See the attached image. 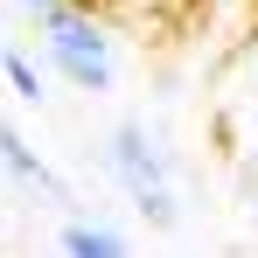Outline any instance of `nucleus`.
Masks as SVG:
<instances>
[{
    "label": "nucleus",
    "mask_w": 258,
    "mask_h": 258,
    "mask_svg": "<svg viewBox=\"0 0 258 258\" xmlns=\"http://www.w3.org/2000/svg\"><path fill=\"white\" fill-rule=\"evenodd\" d=\"M42 56H49L77 91H112V77H119V56H112L105 21H98L91 7H70V0L42 21Z\"/></svg>",
    "instance_id": "nucleus-1"
},
{
    "label": "nucleus",
    "mask_w": 258,
    "mask_h": 258,
    "mask_svg": "<svg viewBox=\"0 0 258 258\" xmlns=\"http://www.w3.org/2000/svg\"><path fill=\"white\" fill-rule=\"evenodd\" d=\"M105 168H112V181L126 196H147V188L168 181V154L154 147V133L140 126V119H119L112 126V147H105Z\"/></svg>",
    "instance_id": "nucleus-2"
},
{
    "label": "nucleus",
    "mask_w": 258,
    "mask_h": 258,
    "mask_svg": "<svg viewBox=\"0 0 258 258\" xmlns=\"http://www.w3.org/2000/svg\"><path fill=\"white\" fill-rule=\"evenodd\" d=\"M0 168L14 174L28 196H42V203H70V188L49 174V161H42V154H35V147H28V140H21L14 126H7V119H0Z\"/></svg>",
    "instance_id": "nucleus-3"
},
{
    "label": "nucleus",
    "mask_w": 258,
    "mask_h": 258,
    "mask_svg": "<svg viewBox=\"0 0 258 258\" xmlns=\"http://www.w3.org/2000/svg\"><path fill=\"white\" fill-rule=\"evenodd\" d=\"M56 251L63 258H133L112 223H84V216H70V223L56 230Z\"/></svg>",
    "instance_id": "nucleus-4"
},
{
    "label": "nucleus",
    "mask_w": 258,
    "mask_h": 258,
    "mask_svg": "<svg viewBox=\"0 0 258 258\" xmlns=\"http://www.w3.org/2000/svg\"><path fill=\"white\" fill-rule=\"evenodd\" d=\"M0 77L14 84L21 105H42V98H49V91H42V63H35L28 49H0Z\"/></svg>",
    "instance_id": "nucleus-5"
},
{
    "label": "nucleus",
    "mask_w": 258,
    "mask_h": 258,
    "mask_svg": "<svg viewBox=\"0 0 258 258\" xmlns=\"http://www.w3.org/2000/svg\"><path fill=\"white\" fill-rule=\"evenodd\" d=\"M126 203L140 210L147 230H174V223H181V196H174L168 181H161V188H147V196H126Z\"/></svg>",
    "instance_id": "nucleus-6"
},
{
    "label": "nucleus",
    "mask_w": 258,
    "mask_h": 258,
    "mask_svg": "<svg viewBox=\"0 0 258 258\" xmlns=\"http://www.w3.org/2000/svg\"><path fill=\"white\" fill-rule=\"evenodd\" d=\"M251 223H258V161H251Z\"/></svg>",
    "instance_id": "nucleus-7"
},
{
    "label": "nucleus",
    "mask_w": 258,
    "mask_h": 258,
    "mask_svg": "<svg viewBox=\"0 0 258 258\" xmlns=\"http://www.w3.org/2000/svg\"><path fill=\"white\" fill-rule=\"evenodd\" d=\"M251 161H258V105H251Z\"/></svg>",
    "instance_id": "nucleus-8"
}]
</instances>
